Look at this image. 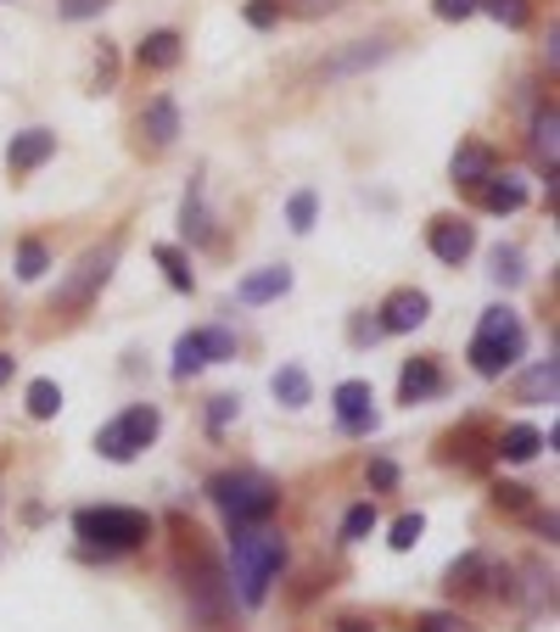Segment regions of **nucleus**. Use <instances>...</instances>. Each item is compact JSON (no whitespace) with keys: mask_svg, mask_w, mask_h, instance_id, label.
<instances>
[{"mask_svg":"<svg viewBox=\"0 0 560 632\" xmlns=\"http://www.w3.org/2000/svg\"><path fill=\"white\" fill-rule=\"evenodd\" d=\"M287 565V538L275 526H242L230 531V582H236V599L247 610H258L269 599V582Z\"/></svg>","mask_w":560,"mask_h":632,"instance_id":"1","label":"nucleus"},{"mask_svg":"<svg viewBox=\"0 0 560 632\" xmlns=\"http://www.w3.org/2000/svg\"><path fill=\"white\" fill-rule=\"evenodd\" d=\"M179 588H185V605H191V616L202 627H219L230 616V582H224V565L213 554H202L197 531L179 520Z\"/></svg>","mask_w":560,"mask_h":632,"instance_id":"2","label":"nucleus"},{"mask_svg":"<svg viewBox=\"0 0 560 632\" xmlns=\"http://www.w3.org/2000/svg\"><path fill=\"white\" fill-rule=\"evenodd\" d=\"M73 538L96 554H135L152 543V515L124 504H84L73 510Z\"/></svg>","mask_w":560,"mask_h":632,"instance_id":"3","label":"nucleus"},{"mask_svg":"<svg viewBox=\"0 0 560 632\" xmlns=\"http://www.w3.org/2000/svg\"><path fill=\"white\" fill-rule=\"evenodd\" d=\"M208 493L224 515L230 531H242V526H264L275 510H280V488L264 476V470H224L208 481Z\"/></svg>","mask_w":560,"mask_h":632,"instance_id":"4","label":"nucleus"},{"mask_svg":"<svg viewBox=\"0 0 560 632\" xmlns=\"http://www.w3.org/2000/svg\"><path fill=\"white\" fill-rule=\"evenodd\" d=\"M465 359H471V370L482 381H499L504 370H516L527 359V325L516 319V308H488L471 348H465Z\"/></svg>","mask_w":560,"mask_h":632,"instance_id":"5","label":"nucleus"},{"mask_svg":"<svg viewBox=\"0 0 560 632\" xmlns=\"http://www.w3.org/2000/svg\"><path fill=\"white\" fill-rule=\"evenodd\" d=\"M158 431H163L158 403H129L118 420H107V425L96 431V454H102L107 465H129L135 454H147V448L158 443Z\"/></svg>","mask_w":560,"mask_h":632,"instance_id":"6","label":"nucleus"},{"mask_svg":"<svg viewBox=\"0 0 560 632\" xmlns=\"http://www.w3.org/2000/svg\"><path fill=\"white\" fill-rule=\"evenodd\" d=\"M118 258H124V241L113 235V241H102V247H90L73 269H68V280L57 285V308H68V314H79V308H90L107 291V280H113V269H118Z\"/></svg>","mask_w":560,"mask_h":632,"instance_id":"7","label":"nucleus"},{"mask_svg":"<svg viewBox=\"0 0 560 632\" xmlns=\"http://www.w3.org/2000/svg\"><path fill=\"white\" fill-rule=\"evenodd\" d=\"M504 576H510V571L493 565L488 554H459V560L448 565V576H443V588H448V594H482V588L510 594V582H504Z\"/></svg>","mask_w":560,"mask_h":632,"instance_id":"8","label":"nucleus"},{"mask_svg":"<svg viewBox=\"0 0 560 632\" xmlns=\"http://www.w3.org/2000/svg\"><path fill=\"white\" fill-rule=\"evenodd\" d=\"M427 247H432V258H438V264H448V269H454V264H465V258L477 253V224H471V219H448V213H443V219H432V224H427Z\"/></svg>","mask_w":560,"mask_h":632,"instance_id":"9","label":"nucleus"},{"mask_svg":"<svg viewBox=\"0 0 560 632\" xmlns=\"http://www.w3.org/2000/svg\"><path fill=\"white\" fill-rule=\"evenodd\" d=\"M376 314H382V336H404V330H420L432 319V297L420 285H398Z\"/></svg>","mask_w":560,"mask_h":632,"instance_id":"10","label":"nucleus"},{"mask_svg":"<svg viewBox=\"0 0 560 632\" xmlns=\"http://www.w3.org/2000/svg\"><path fill=\"white\" fill-rule=\"evenodd\" d=\"M331 403H337V420H342V431L348 436H370L376 431V398H370V381H342L337 393H331Z\"/></svg>","mask_w":560,"mask_h":632,"instance_id":"11","label":"nucleus"},{"mask_svg":"<svg viewBox=\"0 0 560 632\" xmlns=\"http://www.w3.org/2000/svg\"><path fill=\"white\" fill-rule=\"evenodd\" d=\"M393 57V39H353L348 51H337L331 62H325L319 73L325 79H353V73H370V68H382Z\"/></svg>","mask_w":560,"mask_h":632,"instance_id":"12","label":"nucleus"},{"mask_svg":"<svg viewBox=\"0 0 560 632\" xmlns=\"http://www.w3.org/2000/svg\"><path fill=\"white\" fill-rule=\"evenodd\" d=\"M179 230L191 247H208L213 241V213H208V179L191 174V185H185V202H179Z\"/></svg>","mask_w":560,"mask_h":632,"instance_id":"13","label":"nucleus"},{"mask_svg":"<svg viewBox=\"0 0 560 632\" xmlns=\"http://www.w3.org/2000/svg\"><path fill=\"white\" fill-rule=\"evenodd\" d=\"M438 393H443V364L432 353H420V359H409L398 370V403H427Z\"/></svg>","mask_w":560,"mask_h":632,"instance_id":"14","label":"nucleus"},{"mask_svg":"<svg viewBox=\"0 0 560 632\" xmlns=\"http://www.w3.org/2000/svg\"><path fill=\"white\" fill-rule=\"evenodd\" d=\"M57 157V134L51 129H23V134H12V145H7V168L23 179V174H34L39 163H51Z\"/></svg>","mask_w":560,"mask_h":632,"instance_id":"15","label":"nucleus"},{"mask_svg":"<svg viewBox=\"0 0 560 632\" xmlns=\"http://www.w3.org/2000/svg\"><path fill=\"white\" fill-rule=\"evenodd\" d=\"M135 129L147 134V145H152V152H168V145H174V134H179V107H174V95H152V102H147V113L135 118Z\"/></svg>","mask_w":560,"mask_h":632,"instance_id":"16","label":"nucleus"},{"mask_svg":"<svg viewBox=\"0 0 560 632\" xmlns=\"http://www.w3.org/2000/svg\"><path fill=\"white\" fill-rule=\"evenodd\" d=\"M287 291H292V269H287V264H264V269H253V274L236 285V303L264 308V303H275V297H287Z\"/></svg>","mask_w":560,"mask_h":632,"instance_id":"17","label":"nucleus"},{"mask_svg":"<svg viewBox=\"0 0 560 632\" xmlns=\"http://www.w3.org/2000/svg\"><path fill=\"white\" fill-rule=\"evenodd\" d=\"M179 57H185V39L174 28H152L135 45V68H147V73H168V68H179Z\"/></svg>","mask_w":560,"mask_h":632,"instance_id":"18","label":"nucleus"},{"mask_svg":"<svg viewBox=\"0 0 560 632\" xmlns=\"http://www.w3.org/2000/svg\"><path fill=\"white\" fill-rule=\"evenodd\" d=\"M448 174H454V185L477 190L488 174H499V157H493V145H482V140H465L459 152H454V163H448Z\"/></svg>","mask_w":560,"mask_h":632,"instance_id":"19","label":"nucleus"},{"mask_svg":"<svg viewBox=\"0 0 560 632\" xmlns=\"http://www.w3.org/2000/svg\"><path fill=\"white\" fill-rule=\"evenodd\" d=\"M477 202H482L488 213H522V208H527V185H522L516 174H488V179L477 185Z\"/></svg>","mask_w":560,"mask_h":632,"instance_id":"20","label":"nucleus"},{"mask_svg":"<svg viewBox=\"0 0 560 632\" xmlns=\"http://www.w3.org/2000/svg\"><path fill=\"white\" fill-rule=\"evenodd\" d=\"M269 393H275V403H287V409H308V403H314V386H308V370H303V364H280V370L269 375Z\"/></svg>","mask_w":560,"mask_h":632,"instance_id":"21","label":"nucleus"},{"mask_svg":"<svg viewBox=\"0 0 560 632\" xmlns=\"http://www.w3.org/2000/svg\"><path fill=\"white\" fill-rule=\"evenodd\" d=\"M493 454L510 459V465H527V459L544 454V431H533V425H510V431L493 436Z\"/></svg>","mask_w":560,"mask_h":632,"instance_id":"22","label":"nucleus"},{"mask_svg":"<svg viewBox=\"0 0 560 632\" xmlns=\"http://www.w3.org/2000/svg\"><path fill=\"white\" fill-rule=\"evenodd\" d=\"M555 386H560V364H555V359H544V364H533V370L522 375L516 403H555Z\"/></svg>","mask_w":560,"mask_h":632,"instance_id":"23","label":"nucleus"},{"mask_svg":"<svg viewBox=\"0 0 560 632\" xmlns=\"http://www.w3.org/2000/svg\"><path fill=\"white\" fill-rule=\"evenodd\" d=\"M208 370V353H202V336L197 330H185L179 342H174V364H168V375L174 381H197Z\"/></svg>","mask_w":560,"mask_h":632,"instance_id":"24","label":"nucleus"},{"mask_svg":"<svg viewBox=\"0 0 560 632\" xmlns=\"http://www.w3.org/2000/svg\"><path fill=\"white\" fill-rule=\"evenodd\" d=\"M152 258H158L163 280H168L174 291H185V297H191V291H197V274H191V264H185V253H179V247H168V241H158Z\"/></svg>","mask_w":560,"mask_h":632,"instance_id":"25","label":"nucleus"},{"mask_svg":"<svg viewBox=\"0 0 560 632\" xmlns=\"http://www.w3.org/2000/svg\"><path fill=\"white\" fill-rule=\"evenodd\" d=\"M45 269H51V247H45L39 235H23L18 241V280H45Z\"/></svg>","mask_w":560,"mask_h":632,"instance_id":"26","label":"nucleus"},{"mask_svg":"<svg viewBox=\"0 0 560 632\" xmlns=\"http://www.w3.org/2000/svg\"><path fill=\"white\" fill-rule=\"evenodd\" d=\"M23 409H28V420H57L62 414V386L57 381H28Z\"/></svg>","mask_w":560,"mask_h":632,"instance_id":"27","label":"nucleus"},{"mask_svg":"<svg viewBox=\"0 0 560 632\" xmlns=\"http://www.w3.org/2000/svg\"><path fill=\"white\" fill-rule=\"evenodd\" d=\"M488 454H493V443H482L477 425H459V436L443 443V459H459V465H482Z\"/></svg>","mask_w":560,"mask_h":632,"instance_id":"28","label":"nucleus"},{"mask_svg":"<svg viewBox=\"0 0 560 632\" xmlns=\"http://www.w3.org/2000/svg\"><path fill=\"white\" fill-rule=\"evenodd\" d=\"M488 264H493V280H499L504 291L527 280V258H522V247H510V241H504V247H493V258H488Z\"/></svg>","mask_w":560,"mask_h":632,"instance_id":"29","label":"nucleus"},{"mask_svg":"<svg viewBox=\"0 0 560 632\" xmlns=\"http://www.w3.org/2000/svg\"><path fill=\"white\" fill-rule=\"evenodd\" d=\"M477 12H488V17L504 23V28H527V23H533L527 0H477Z\"/></svg>","mask_w":560,"mask_h":632,"instance_id":"30","label":"nucleus"},{"mask_svg":"<svg viewBox=\"0 0 560 632\" xmlns=\"http://www.w3.org/2000/svg\"><path fill=\"white\" fill-rule=\"evenodd\" d=\"M370 531H376V504H370V499H359V504L342 515V543H364Z\"/></svg>","mask_w":560,"mask_h":632,"instance_id":"31","label":"nucleus"},{"mask_svg":"<svg viewBox=\"0 0 560 632\" xmlns=\"http://www.w3.org/2000/svg\"><path fill=\"white\" fill-rule=\"evenodd\" d=\"M314 219H319V190H292V202H287V224H292L298 235H308V230H314Z\"/></svg>","mask_w":560,"mask_h":632,"instance_id":"32","label":"nucleus"},{"mask_svg":"<svg viewBox=\"0 0 560 632\" xmlns=\"http://www.w3.org/2000/svg\"><path fill=\"white\" fill-rule=\"evenodd\" d=\"M197 336H202V353H208V364H230V359H236V336H230L224 325H202Z\"/></svg>","mask_w":560,"mask_h":632,"instance_id":"33","label":"nucleus"},{"mask_svg":"<svg viewBox=\"0 0 560 632\" xmlns=\"http://www.w3.org/2000/svg\"><path fill=\"white\" fill-rule=\"evenodd\" d=\"M420 531H427V515H415V510H409V515L393 520V538H387V543H393L398 554H409V549L420 543Z\"/></svg>","mask_w":560,"mask_h":632,"instance_id":"34","label":"nucleus"},{"mask_svg":"<svg viewBox=\"0 0 560 632\" xmlns=\"http://www.w3.org/2000/svg\"><path fill=\"white\" fill-rule=\"evenodd\" d=\"M236 414H242V398H236V393L208 398V431H213V436H224V425H236Z\"/></svg>","mask_w":560,"mask_h":632,"instance_id":"35","label":"nucleus"},{"mask_svg":"<svg viewBox=\"0 0 560 632\" xmlns=\"http://www.w3.org/2000/svg\"><path fill=\"white\" fill-rule=\"evenodd\" d=\"M555 129H560V118H555V107H544V118L533 124V152L555 168Z\"/></svg>","mask_w":560,"mask_h":632,"instance_id":"36","label":"nucleus"},{"mask_svg":"<svg viewBox=\"0 0 560 632\" xmlns=\"http://www.w3.org/2000/svg\"><path fill=\"white\" fill-rule=\"evenodd\" d=\"M280 12H287V7H280V0H247V7H242V17H247L253 28H264V34L280 23Z\"/></svg>","mask_w":560,"mask_h":632,"instance_id":"37","label":"nucleus"},{"mask_svg":"<svg viewBox=\"0 0 560 632\" xmlns=\"http://www.w3.org/2000/svg\"><path fill=\"white\" fill-rule=\"evenodd\" d=\"M493 504L516 515V510H527V504H533V488H522V481H499V488H493Z\"/></svg>","mask_w":560,"mask_h":632,"instance_id":"38","label":"nucleus"},{"mask_svg":"<svg viewBox=\"0 0 560 632\" xmlns=\"http://www.w3.org/2000/svg\"><path fill=\"white\" fill-rule=\"evenodd\" d=\"M107 7H113V0H57V12L68 23H90V17H102Z\"/></svg>","mask_w":560,"mask_h":632,"instance_id":"39","label":"nucleus"},{"mask_svg":"<svg viewBox=\"0 0 560 632\" xmlns=\"http://www.w3.org/2000/svg\"><path fill=\"white\" fill-rule=\"evenodd\" d=\"M364 476H370V493H393V488H398V465H393V459H370Z\"/></svg>","mask_w":560,"mask_h":632,"instance_id":"40","label":"nucleus"},{"mask_svg":"<svg viewBox=\"0 0 560 632\" xmlns=\"http://www.w3.org/2000/svg\"><path fill=\"white\" fill-rule=\"evenodd\" d=\"M118 84V57H113V45H102L96 51V95H107Z\"/></svg>","mask_w":560,"mask_h":632,"instance_id":"41","label":"nucleus"},{"mask_svg":"<svg viewBox=\"0 0 560 632\" xmlns=\"http://www.w3.org/2000/svg\"><path fill=\"white\" fill-rule=\"evenodd\" d=\"M432 12H438L443 23H465V17L477 12V0H432Z\"/></svg>","mask_w":560,"mask_h":632,"instance_id":"42","label":"nucleus"},{"mask_svg":"<svg viewBox=\"0 0 560 632\" xmlns=\"http://www.w3.org/2000/svg\"><path fill=\"white\" fill-rule=\"evenodd\" d=\"M348 0H292V12L298 17H331V12H342Z\"/></svg>","mask_w":560,"mask_h":632,"instance_id":"43","label":"nucleus"},{"mask_svg":"<svg viewBox=\"0 0 560 632\" xmlns=\"http://www.w3.org/2000/svg\"><path fill=\"white\" fill-rule=\"evenodd\" d=\"M353 342H382V319H353Z\"/></svg>","mask_w":560,"mask_h":632,"instance_id":"44","label":"nucleus"},{"mask_svg":"<svg viewBox=\"0 0 560 632\" xmlns=\"http://www.w3.org/2000/svg\"><path fill=\"white\" fill-rule=\"evenodd\" d=\"M420 632H459V616H420Z\"/></svg>","mask_w":560,"mask_h":632,"instance_id":"45","label":"nucleus"},{"mask_svg":"<svg viewBox=\"0 0 560 632\" xmlns=\"http://www.w3.org/2000/svg\"><path fill=\"white\" fill-rule=\"evenodd\" d=\"M12 375H18V359H12V353H0V386H7Z\"/></svg>","mask_w":560,"mask_h":632,"instance_id":"46","label":"nucleus"},{"mask_svg":"<svg viewBox=\"0 0 560 632\" xmlns=\"http://www.w3.org/2000/svg\"><path fill=\"white\" fill-rule=\"evenodd\" d=\"M337 632H376L370 621H359V616H348V621H337Z\"/></svg>","mask_w":560,"mask_h":632,"instance_id":"47","label":"nucleus"}]
</instances>
